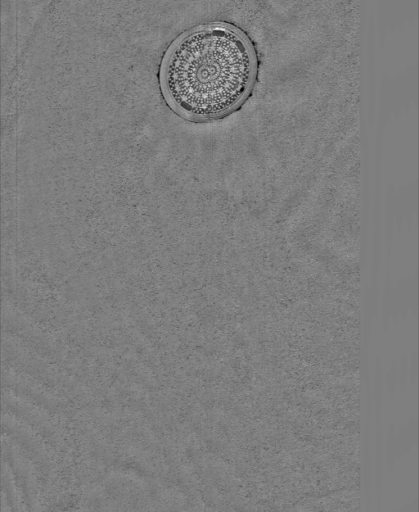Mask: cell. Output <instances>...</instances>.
Wrapping results in <instances>:
<instances>
[{
    "instance_id": "obj_1",
    "label": "cell",
    "mask_w": 419,
    "mask_h": 512,
    "mask_svg": "<svg viewBox=\"0 0 419 512\" xmlns=\"http://www.w3.org/2000/svg\"><path fill=\"white\" fill-rule=\"evenodd\" d=\"M254 59L235 30L212 25L184 36L171 50L164 68V89L186 117L210 120L226 115L247 95Z\"/></svg>"
},
{
    "instance_id": "obj_2",
    "label": "cell",
    "mask_w": 419,
    "mask_h": 512,
    "mask_svg": "<svg viewBox=\"0 0 419 512\" xmlns=\"http://www.w3.org/2000/svg\"><path fill=\"white\" fill-rule=\"evenodd\" d=\"M3 434L8 436L33 463L37 474L42 478L50 472V462L46 450L34 429L11 412L4 413Z\"/></svg>"
},
{
    "instance_id": "obj_3",
    "label": "cell",
    "mask_w": 419,
    "mask_h": 512,
    "mask_svg": "<svg viewBox=\"0 0 419 512\" xmlns=\"http://www.w3.org/2000/svg\"><path fill=\"white\" fill-rule=\"evenodd\" d=\"M3 459L9 464L19 487L23 503L29 510L37 505L36 469L18 446L5 434L2 440Z\"/></svg>"
}]
</instances>
